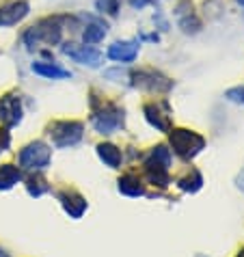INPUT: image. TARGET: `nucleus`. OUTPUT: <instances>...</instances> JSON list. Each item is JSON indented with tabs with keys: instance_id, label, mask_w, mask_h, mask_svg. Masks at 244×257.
I'll list each match as a JSON object with an SVG mask.
<instances>
[{
	"instance_id": "cd10ccee",
	"label": "nucleus",
	"mask_w": 244,
	"mask_h": 257,
	"mask_svg": "<svg viewBox=\"0 0 244 257\" xmlns=\"http://www.w3.org/2000/svg\"><path fill=\"white\" fill-rule=\"evenodd\" d=\"M235 3H238V5H242V7H244V0H235Z\"/></svg>"
},
{
	"instance_id": "9b49d317",
	"label": "nucleus",
	"mask_w": 244,
	"mask_h": 257,
	"mask_svg": "<svg viewBox=\"0 0 244 257\" xmlns=\"http://www.w3.org/2000/svg\"><path fill=\"white\" fill-rule=\"evenodd\" d=\"M31 13L28 0H9L0 5V26H16Z\"/></svg>"
},
{
	"instance_id": "39448f33",
	"label": "nucleus",
	"mask_w": 244,
	"mask_h": 257,
	"mask_svg": "<svg viewBox=\"0 0 244 257\" xmlns=\"http://www.w3.org/2000/svg\"><path fill=\"white\" fill-rule=\"evenodd\" d=\"M48 134L52 139L54 147L59 149H67V147H74L82 141V134H84V125L80 121H54V123L48 125Z\"/></svg>"
},
{
	"instance_id": "aec40b11",
	"label": "nucleus",
	"mask_w": 244,
	"mask_h": 257,
	"mask_svg": "<svg viewBox=\"0 0 244 257\" xmlns=\"http://www.w3.org/2000/svg\"><path fill=\"white\" fill-rule=\"evenodd\" d=\"M26 190H28V195L35 197V199L41 197V195H46V192L50 190L46 177L41 175V171H35V175H31L26 180Z\"/></svg>"
},
{
	"instance_id": "c756f323",
	"label": "nucleus",
	"mask_w": 244,
	"mask_h": 257,
	"mask_svg": "<svg viewBox=\"0 0 244 257\" xmlns=\"http://www.w3.org/2000/svg\"><path fill=\"white\" fill-rule=\"evenodd\" d=\"M0 152H3V149H0Z\"/></svg>"
},
{
	"instance_id": "f03ea898",
	"label": "nucleus",
	"mask_w": 244,
	"mask_h": 257,
	"mask_svg": "<svg viewBox=\"0 0 244 257\" xmlns=\"http://www.w3.org/2000/svg\"><path fill=\"white\" fill-rule=\"evenodd\" d=\"M91 106H93V117H91V123L95 127V132L99 134H112L117 132L119 127L126 125V110L121 106L112 104V102H97L95 97L91 99Z\"/></svg>"
},
{
	"instance_id": "5701e85b",
	"label": "nucleus",
	"mask_w": 244,
	"mask_h": 257,
	"mask_svg": "<svg viewBox=\"0 0 244 257\" xmlns=\"http://www.w3.org/2000/svg\"><path fill=\"white\" fill-rule=\"evenodd\" d=\"M227 97L231 99V102L244 104V87H235V89H229V91H227Z\"/></svg>"
},
{
	"instance_id": "f8f14e48",
	"label": "nucleus",
	"mask_w": 244,
	"mask_h": 257,
	"mask_svg": "<svg viewBox=\"0 0 244 257\" xmlns=\"http://www.w3.org/2000/svg\"><path fill=\"white\" fill-rule=\"evenodd\" d=\"M59 201L63 205V210H65V214L69 218H82L84 216V212H87L89 208V203H87V199H84L80 192H76V190H63L59 192Z\"/></svg>"
},
{
	"instance_id": "ddd939ff",
	"label": "nucleus",
	"mask_w": 244,
	"mask_h": 257,
	"mask_svg": "<svg viewBox=\"0 0 244 257\" xmlns=\"http://www.w3.org/2000/svg\"><path fill=\"white\" fill-rule=\"evenodd\" d=\"M139 41H114L108 48V59L117 63H132L139 56Z\"/></svg>"
},
{
	"instance_id": "4be33fe9",
	"label": "nucleus",
	"mask_w": 244,
	"mask_h": 257,
	"mask_svg": "<svg viewBox=\"0 0 244 257\" xmlns=\"http://www.w3.org/2000/svg\"><path fill=\"white\" fill-rule=\"evenodd\" d=\"M95 9L99 13H106V16H117L119 13V0H97Z\"/></svg>"
},
{
	"instance_id": "7ed1b4c3",
	"label": "nucleus",
	"mask_w": 244,
	"mask_h": 257,
	"mask_svg": "<svg viewBox=\"0 0 244 257\" xmlns=\"http://www.w3.org/2000/svg\"><path fill=\"white\" fill-rule=\"evenodd\" d=\"M169 143H171V149L186 162L197 158L205 149V139L201 134H197L195 130H188V127H171Z\"/></svg>"
},
{
	"instance_id": "f257e3e1",
	"label": "nucleus",
	"mask_w": 244,
	"mask_h": 257,
	"mask_svg": "<svg viewBox=\"0 0 244 257\" xmlns=\"http://www.w3.org/2000/svg\"><path fill=\"white\" fill-rule=\"evenodd\" d=\"M69 16H52V18H44L39 20L35 26L26 28V33L22 35L24 39V46L28 52H33L39 44H50V46H56L61 44L63 39V22H65Z\"/></svg>"
},
{
	"instance_id": "a878e982",
	"label": "nucleus",
	"mask_w": 244,
	"mask_h": 257,
	"mask_svg": "<svg viewBox=\"0 0 244 257\" xmlns=\"http://www.w3.org/2000/svg\"><path fill=\"white\" fill-rule=\"evenodd\" d=\"M143 39H147V41H158V35H143Z\"/></svg>"
},
{
	"instance_id": "c85d7f7f",
	"label": "nucleus",
	"mask_w": 244,
	"mask_h": 257,
	"mask_svg": "<svg viewBox=\"0 0 244 257\" xmlns=\"http://www.w3.org/2000/svg\"><path fill=\"white\" fill-rule=\"evenodd\" d=\"M238 257H244V248H242V251H240V253H238Z\"/></svg>"
},
{
	"instance_id": "bb28decb",
	"label": "nucleus",
	"mask_w": 244,
	"mask_h": 257,
	"mask_svg": "<svg viewBox=\"0 0 244 257\" xmlns=\"http://www.w3.org/2000/svg\"><path fill=\"white\" fill-rule=\"evenodd\" d=\"M0 257H11V255H9V253H5L3 248H0Z\"/></svg>"
},
{
	"instance_id": "dca6fc26",
	"label": "nucleus",
	"mask_w": 244,
	"mask_h": 257,
	"mask_svg": "<svg viewBox=\"0 0 244 257\" xmlns=\"http://www.w3.org/2000/svg\"><path fill=\"white\" fill-rule=\"evenodd\" d=\"M97 149V156L108 169H119L121 167V149L112 143H99L95 147Z\"/></svg>"
},
{
	"instance_id": "412c9836",
	"label": "nucleus",
	"mask_w": 244,
	"mask_h": 257,
	"mask_svg": "<svg viewBox=\"0 0 244 257\" xmlns=\"http://www.w3.org/2000/svg\"><path fill=\"white\" fill-rule=\"evenodd\" d=\"M179 28H182V31H184L186 35H190V33H199L201 22H199V18H197L192 11H186V16H179Z\"/></svg>"
},
{
	"instance_id": "6e6552de",
	"label": "nucleus",
	"mask_w": 244,
	"mask_h": 257,
	"mask_svg": "<svg viewBox=\"0 0 244 257\" xmlns=\"http://www.w3.org/2000/svg\"><path fill=\"white\" fill-rule=\"evenodd\" d=\"M143 115H145L147 123L156 127L158 132H169L171 130V108L167 99L160 102H147L143 106Z\"/></svg>"
},
{
	"instance_id": "0eeeda50",
	"label": "nucleus",
	"mask_w": 244,
	"mask_h": 257,
	"mask_svg": "<svg viewBox=\"0 0 244 257\" xmlns=\"http://www.w3.org/2000/svg\"><path fill=\"white\" fill-rule=\"evenodd\" d=\"M18 160H20V167L26 171H33V173L35 171H44L52 162V149L44 141H33L20 152Z\"/></svg>"
},
{
	"instance_id": "9d476101",
	"label": "nucleus",
	"mask_w": 244,
	"mask_h": 257,
	"mask_svg": "<svg viewBox=\"0 0 244 257\" xmlns=\"http://www.w3.org/2000/svg\"><path fill=\"white\" fill-rule=\"evenodd\" d=\"M63 54H67L69 59H74L76 63L80 65H87V67H99L102 65V52L93 46H76V44H65L61 48Z\"/></svg>"
},
{
	"instance_id": "a211bd4d",
	"label": "nucleus",
	"mask_w": 244,
	"mask_h": 257,
	"mask_svg": "<svg viewBox=\"0 0 244 257\" xmlns=\"http://www.w3.org/2000/svg\"><path fill=\"white\" fill-rule=\"evenodd\" d=\"M20 182H22V169L13 167V164L0 167V190H11Z\"/></svg>"
},
{
	"instance_id": "423d86ee",
	"label": "nucleus",
	"mask_w": 244,
	"mask_h": 257,
	"mask_svg": "<svg viewBox=\"0 0 244 257\" xmlns=\"http://www.w3.org/2000/svg\"><path fill=\"white\" fill-rule=\"evenodd\" d=\"M130 84L134 89L147 91V93H169L173 89V80L156 69H139L130 74Z\"/></svg>"
},
{
	"instance_id": "393cba45",
	"label": "nucleus",
	"mask_w": 244,
	"mask_h": 257,
	"mask_svg": "<svg viewBox=\"0 0 244 257\" xmlns=\"http://www.w3.org/2000/svg\"><path fill=\"white\" fill-rule=\"evenodd\" d=\"M152 0H130V7H134V9H143V7H147Z\"/></svg>"
},
{
	"instance_id": "b1692460",
	"label": "nucleus",
	"mask_w": 244,
	"mask_h": 257,
	"mask_svg": "<svg viewBox=\"0 0 244 257\" xmlns=\"http://www.w3.org/2000/svg\"><path fill=\"white\" fill-rule=\"evenodd\" d=\"M9 145H11V137H9V127H3L0 130V149H9Z\"/></svg>"
},
{
	"instance_id": "6ab92c4d",
	"label": "nucleus",
	"mask_w": 244,
	"mask_h": 257,
	"mask_svg": "<svg viewBox=\"0 0 244 257\" xmlns=\"http://www.w3.org/2000/svg\"><path fill=\"white\" fill-rule=\"evenodd\" d=\"M201 186H203V175H201L199 171H195V169H192L186 177L177 180V188L182 192H190V195H192V192H199Z\"/></svg>"
},
{
	"instance_id": "4468645a",
	"label": "nucleus",
	"mask_w": 244,
	"mask_h": 257,
	"mask_svg": "<svg viewBox=\"0 0 244 257\" xmlns=\"http://www.w3.org/2000/svg\"><path fill=\"white\" fill-rule=\"evenodd\" d=\"M37 76H44L48 78V80H67V78H71V71L61 67L59 63H50V61H37L33 63L31 67Z\"/></svg>"
},
{
	"instance_id": "1a4fd4ad",
	"label": "nucleus",
	"mask_w": 244,
	"mask_h": 257,
	"mask_svg": "<svg viewBox=\"0 0 244 257\" xmlns=\"http://www.w3.org/2000/svg\"><path fill=\"white\" fill-rule=\"evenodd\" d=\"M22 97L20 93H7L0 97V121H3L5 127H16L22 123Z\"/></svg>"
},
{
	"instance_id": "20e7f679",
	"label": "nucleus",
	"mask_w": 244,
	"mask_h": 257,
	"mask_svg": "<svg viewBox=\"0 0 244 257\" xmlns=\"http://www.w3.org/2000/svg\"><path fill=\"white\" fill-rule=\"evenodd\" d=\"M147 173V180L158 188H167L171 184L169 177V167H171V149L167 145H156L143 162Z\"/></svg>"
},
{
	"instance_id": "f3484780",
	"label": "nucleus",
	"mask_w": 244,
	"mask_h": 257,
	"mask_svg": "<svg viewBox=\"0 0 244 257\" xmlns=\"http://www.w3.org/2000/svg\"><path fill=\"white\" fill-rule=\"evenodd\" d=\"M117 188H119L121 195H126V197H143L145 195V186H143V182L132 173L119 177Z\"/></svg>"
},
{
	"instance_id": "2eb2a0df",
	"label": "nucleus",
	"mask_w": 244,
	"mask_h": 257,
	"mask_svg": "<svg viewBox=\"0 0 244 257\" xmlns=\"http://www.w3.org/2000/svg\"><path fill=\"white\" fill-rule=\"evenodd\" d=\"M106 31H108V26L104 22H99L95 18H89V24L84 26V31H82V41L87 46H95L106 37Z\"/></svg>"
}]
</instances>
